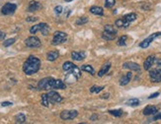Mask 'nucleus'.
<instances>
[{"label":"nucleus","instance_id":"33","mask_svg":"<svg viewBox=\"0 0 161 124\" xmlns=\"http://www.w3.org/2000/svg\"><path fill=\"white\" fill-rule=\"evenodd\" d=\"M38 32H40V24L35 25V26H33V27H31L30 33H32V35H36V33H37Z\"/></svg>","mask_w":161,"mask_h":124},{"label":"nucleus","instance_id":"9","mask_svg":"<svg viewBox=\"0 0 161 124\" xmlns=\"http://www.w3.org/2000/svg\"><path fill=\"white\" fill-rule=\"evenodd\" d=\"M48 98H49V100H50V103H58V102H62V97L58 93H56V91H50L48 93Z\"/></svg>","mask_w":161,"mask_h":124},{"label":"nucleus","instance_id":"19","mask_svg":"<svg viewBox=\"0 0 161 124\" xmlns=\"http://www.w3.org/2000/svg\"><path fill=\"white\" fill-rule=\"evenodd\" d=\"M129 24L131 23H129V22H127L126 20L124 19V18H121V19H118L115 22V25H116V27H119V28H128Z\"/></svg>","mask_w":161,"mask_h":124},{"label":"nucleus","instance_id":"23","mask_svg":"<svg viewBox=\"0 0 161 124\" xmlns=\"http://www.w3.org/2000/svg\"><path fill=\"white\" fill-rule=\"evenodd\" d=\"M81 70L84 72H87V73H89L91 75L94 74V68H93L91 65H89V64H84V65H82Z\"/></svg>","mask_w":161,"mask_h":124},{"label":"nucleus","instance_id":"43","mask_svg":"<svg viewBox=\"0 0 161 124\" xmlns=\"http://www.w3.org/2000/svg\"><path fill=\"white\" fill-rule=\"evenodd\" d=\"M155 63L157 64L158 67H161V58H158V59L155 58Z\"/></svg>","mask_w":161,"mask_h":124},{"label":"nucleus","instance_id":"8","mask_svg":"<svg viewBox=\"0 0 161 124\" xmlns=\"http://www.w3.org/2000/svg\"><path fill=\"white\" fill-rule=\"evenodd\" d=\"M78 115L77 110H63L60 113V118L62 120H72Z\"/></svg>","mask_w":161,"mask_h":124},{"label":"nucleus","instance_id":"45","mask_svg":"<svg viewBox=\"0 0 161 124\" xmlns=\"http://www.w3.org/2000/svg\"><path fill=\"white\" fill-rule=\"evenodd\" d=\"M109 97H110V95H109L108 93H107V94L103 95H102V97H101V98H102V99H109Z\"/></svg>","mask_w":161,"mask_h":124},{"label":"nucleus","instance_id":"44","mask_svg":"<svg viewBox=\"0 0 161 124\" xmlns=\"http://www.w3.org/2000/svg\"><path fill=\"white\" fill-rule=\"evenodd\" d=\"M97 118H98V116L96 115V114H94V115H93V116H91V117H90V120L94 121V120H96V119H97Z\"/></svg>","mask_w":161,"mask_h":124},{"label":"nucleus","instance_id":"35","mask_svg":"<svg viewBox=\"0 0 161 124\" xmlns=\"http://www.w3.org/2000/svg\"><path fill=\"white\" fill-rule=\"evenodd\" d=\"M16 41V40L15 38H9V40H4V42H3V46H5V47H8V46L10 45H12L13 43Z\"/></svg>","mask_w":161,"mask_h":124},{"label":"nucleus","instance_id":"37","mask_svg":"<svg viewBox=\"0 0 161 124\" xmlns=\"http://www.w3.org/2000/svg\"><path fill=\"white\" fill-rule=\"evenodd\" d=\"M54 12L56 13V14H61L62 13V7L60 6V5H58V6H56V8H54Z\"/></svg>","mask_w":161,"mask_h":124},{"label":"nucleus","instance_id":"22","mask_svg":"<svg viewBox=\"0 0 161 124\" xmlns=\"http://www.w3.org/2000/svg\"><path fill=\"white\" fill-rule=\"evenodd\" d=\"M102 38L106 40H114L116 38V35L111 33H108V32H105V31H104V33H102Z\"/></svg>","mask_w":161,"mask_h":124},{"label":"nucleus","instance_id":"32","mask_svg":"<svg viewBox=\"0 0 161 124\" xmlns=\"http://www.w3.org/2000/svg\"><path fill=\"white\" fill-rule=\"evenodd\" d=\"M127 40H128V37H127V36H122V37L118 40V45H120V46L126 45Z\"/></svg>","mask_w":161,"mask_h":124},{"label":"nucleus","instance_id":"11","mask_svg":"<svg viewBox=\"0 0 161 124\" xmlns=\"http://www.w3.org/2000/svg\"><path fill=\"white\" fill-rule=\"evenodd\" d=\"M123 68L124 69H129L131 71H141V66L139 65L136 62H124L123 64Z\"/></svg>","mask_w":161,"mask_h":124},{"label":"nucleus","instance_id":"40","mask_svg":"<svg viewBox=\"0 0 161 124\" xmlns=\"http://www.w3.org/2000/svg\"><path fill=\"white\" fill-rule=\"evenodd\" d=\"M2 107H9V105H12V102H3L1 103Z\"/></svg>","mask_w":161,"mask_h":124},{"label":"nucleus","instance_id":"21","mask_svg":"<svg viewBox=\"0 0 161 124\" xmlns=\"http://www.w3.org/2000/svg\"><path fill=\"white\" fill-rule=\"evenodd\" d=\"M40 32L43 36H48L50 33V27L46 23H40Z\"/></svg>","mask_w":161,"mask_h":124},{"label":"nucleus","instance_id":"25","mask_svg":"<svg viewBox=\"0 0 161 124\" xmlns=\"http://www.w3.org/2000/svg\"><path fill=\"white\" fill-rule=\"evenodd\" d=\"M124 19L129 23L134 22V20L136 19V15L134 13H129V14H127L126 16H124Z\"/></svg>","mask_w":161,"mask_h":124},{"label":"nucleus","instance_id":"3","mask_svg":"<svg viewBox=\"0 0 161 124\" xmlns=\"http://www.w3.org/2000/svg\"><path fill=\"white\" fill-rule=\"evenodd\" d=\"M62 69H63L64 71H66V72H70V73L73 74L77 79L80 78L81 75H82L81 70H80V69L76 65H75L74 63H72V62H70V61L64 62L63 65H62Z\"/></svg>","mask_w":161,"mask_h":124},{"label":"nucleus","instance_id":"41","mask_svg":"<svg viewBox=\"0 0 161 124\" xmlns=\"http://www.w3.org/2000/svg\"><path fill=\"white\" fill-rule=\"evenodd\" d=\"M5 37H6V33H5L4 32H1V31H0V40H3L5 38Z\"/></svg>","mask_w":161,"mask_h":124},{"label":"nucleus","instance_id":"2","mask_svg":"<svg viewBox=\"0 0 161 124\" xmlns=\"http://www.w3.org/2000/svg\"><path fill=\"white\" fill-rule=\"evenodd\" d=\"M56 80L51 77H46V78L41 79L38 84V90H53L56 86Z\"/></svg>","mask_w":161,"mask_h":124},{"label":"nucleus","instance_id":"7","mask_svg":"<svg viewBox=\"0 0 161 124\" xmlns=\"http://www.w3.org/2000/svg\"><path fill=\"white\" fill-rule=\"evenodd\" d=\"M17 9V5L14 3H6L3 5L1 9V13L3 15H12Z\"/></svg>","mask_w":161,"mask_h":124},{"label":"nucleus","instance_id":"14","mask_svg":"<svg viewBox=\"0 0 161 124\" xmlns=\"http://www.w3.org/2000/svg\"><path fill=\"white\" fill-rule=\"evenodd\" d=\"M154 62H155V56L154 55H149L148 57L144 60V63H143L144 70H149Z\"/></svg>","mask_w":161,"mask_h":124},{"label":"nucleus","instance_id":"36","mask_svg":"<svg viewBox=\"0 0 161 124\" xmlns=\"http://www.w3.org/2000/svg\"><path fill=\"white\" fill-rule=\"evenodd\" d=\"M115 4H116V0H106L105 1L106 8H112Z\"/></svg>","mask_w":161,"mask_h":124},{"label":"nucleus","instance_id":"20","mask_svg":"<svg viewBox=\"0 0 161 124\" xmlns=\"http://www.w3.org/2000/svg\"><path fill=\"white\" fill-rule=\"evenodd\" d=\"M90 13L94 15H98V16H103L104 15V11H103V8L102 7H99V6H93L90 8Z\"/></svg>","mask_w":161,"mask_h":124},{"label":"nucleus","instance_id":"17","mask_svg":"<svg viewBox=\"0 0 161 124\" xmlns=\"http://www.w3.org/2000/svg\"><path fill=\"white\" fill-rule=\"evenodd\" d=\"M110 68H111V63H110V62H108V63H105L102 67H101L100 71L98 72V76L103 77L104 75L108 73V71L110 70Z\"/></svg>","mask_w":161,"mask_h":124},{"label":"nucleus","instance_id":"6","mask_svg":"<svg viewBox=\"0 0 161 124\" xmlns=\"http://www.w3.org/2000/svg\"><path fill=\"white\" fill-rule=\"evenodd\" d=\"M161 36V32H158V33H152V35H150L148 38H146L145 40H143L141 41V43H139V46L142 48H146V47H148L150 43L152 42L153 40H155L156 38L158 37H160Z\"/></svg>","mask_w":161,"mask_h":124},{"label":"nucleus","instance_id":"39","mask_svg":"<svg viewBox=\"0 0 161 124\" xmlns=\"http://www.w3.org/2000/svg\"><path fill=\"white\" fill-rule=\"evenodd\" d=\"M158 95H159V93H154V94H152V95H150L149 97H148V99H154V98H157Z\"/></svg>","mask_w":161,"mask_h":124},{"label":"nucleus","instance_id":"24","mask_svg":"<svg viewBox=\"0 0 161 124\" xmlns=\"http://www.w3.org/2000/svg\"><path fill=\"white\" fill-rule=\"evenodd\" d=\"M26 121V116L24 113H19L15 116V122L16 123H24Z\"/></svg>","mask_w":161,"mask_h":124},{"label":"nucleus","instance_id":"29","mask_svg":"<svg viewBox=\"0 0 161 124\" xmlns=\"http://www.w3.org/2000/svg\"><path fill=\"white\" fill-rule=\"evenodd\" d=\"M126 103L128 105H131V107H136V105H139V100H137V99H129L126 102Z\"/></svg>","mask_w":161,"mask_h":124},{"label":"nucleus","instance_id":"4","mask_svg":"<svg viewBox=\"0 0 161 124\" xmlns=\"http://www.w3.org/2000/svg\"><path fill=\"white\" fill-rule=\"evenodd\" d=\"M67 40V35L63 32H56L53 33V38L51 40V45H58L61 43L65 42Z\"/></svg>","mask_w":161,"mask_h":124},{"label":"nucleus","instance_id":"34","mask_svg":"<svg viewBox=\"0 0 161 124\" xmlns=\"http://www.w3.org/2000/svg\"><path fill=\"white\" fill-rule=\"evenodd\" d=\"M104 88L105 87H96V86H93L90 88V92L91 93H96V94H98V93H100L102 90H104Z\"/></svg>","mask_w":161,"mask_h":124},{"label":"nucleus","instance_id":"12","mask_svg":"<svg viewBox=\"0 0 161 124\" xmlns=\"http://www.w3.org/2000/svg\"><path fill=\"white\" fill-rule=\"evenodd\" d=\"M41 8V4L38 1H31L27 8L28 12H37Z\"/></svg>","mask_w":161,"mask_h":124},{"label":"nucleus","instance_id":"26","mask_svg":"<svg viewBox=\"0 0 161 124\" xmlns=\"http://www.w3.org/2000/svg\"><path fill=\"white\" fill-rule=\"evenodd\" d=\"M66 88V85L65 83L61 80H56V86H54V89H60V90H63Z\"/></svg>","mask_w":161,"mask_h":124},{"label":"nucleus","instance_id":"18","mask_svg":"<svg viewBox=\"0 0 161 124\" xmlns=\"http://www.w3.org/2000/svg\"><path fill=\"white\" fill-rule=\"evenodd\" d=\"M58 56H59L58 50H51L46 54V59H48L49 61H54L58 58Z\"/></svg>","mask_w":161,"mask_h":124},{"label":"nucleus","instance_id":"15","mask_svg":"<svg viewBox=\"0 0 161 124\" xmlns=\"http://www.w3.org/2000/svg\"><path fill=\"white\" fill-rule=\"evenodd\" d=\"M86 54L83 51H72L71 52V58L73 60H76V61H81L83 59L85 58Z\"/></svg>","mask_w":161,"mask_h":124},{"label":"nucleus","instance_id":"16","mask_svg":"<svg viewBox=\"0 0 161 124\" xmlns=\"http://www.w3.org/2000/svg\"><path fill=\"white\" fill-rule=\"evenodd\" d=\"M131 77H132V73L131 72H128L126 75H124L123 77L121 78L120 80V85L121 86H127L131 80Z\"/></svg>","mask_w":161,"mask_h":124},{"label":"nucleus","instance_id":"30","mask_svg":"<svg viewBox=\"0 0 161 124\" xmlns=\"http://www.w3.org/2000/svg\"><path fill=\"white\" fill-rule=\"evenodd\" d=\"M109 113H110V114H112L113 116H116V117H120V116L123 115V110H121V109L109 110Z\"/></svg>","mask_w":161,"mask_h":124},{"label":"nucleus","instance_id":"38","mask_svg":"<svg viewBox=\"0 0 161 124\" xmlns=\"http://www.w3.org/2000/svg\"><path fill=\"white\" fill-rule=\"evenodd\" d=\"M38 20L37 17H28L27 18V22H36Z\"/></svg>","mask_w":161,"mask_h":124},{"label":"nucleus","instance_id":"31","mask_svg":"<svg viewBox=\"0 0 161 124\" xmlns=\"http://www.w3.org/2000/svg\"><path fill=\"white\" fill-rule=\"evenodd\" d=\"M88 22V18L87 17H80L79 19L76 20V22H75V24L78 25V26H81V25H84L86 24Z\"/></svg>","mask_w":161,"mask_h":124},{"label":"nucleus","instance_id":"46","mask_svg":"<svg viewBox=\"0 0 161 124\" xmlns=\"http://www.w3.org/2000/svg\"><path fill=\"white\" fill-rule=\"evenodd\" d=\"M65 1H71V0H65Z\"/></svg>","mask_w":161,"mask_h":124},{"label":"nucleus","instance_id":"27","mask_svg":"<svg viewBox=\"0 0 161 124\" xmlns=\"http://www.w3.org/2000/svg\"><path fill=\"white\" fill-rule=\"evenodd\" d=\"M41 104H43L44 107H48L49 105L51 104L50 100H49V98H48V95L46 94L41 95Z\"/></svg>","mask_w":161,"mask_h":124},{"label":"nucleus","instance_id":"42","mask_svg":"<svg viewBox=\"0 0 161 124\" xmlns=\"http://www.w3.org/2000/svg\"><path fill=\"white\" fill-rule=\"evenodd\" d=\"M158 119H161V113H157V114H155V116L153 117V120H158Z\"/></svg>","mask_w":161,"mask_h":124},{"label":"nucleus","instance_id":"28","mask_svg":"<svg viewBox=\"0 0 161 124\" xmlns=\"http://www.w3.org/2000/svg\"><path fill=\"white\" fill-rule=\"evenodd\" d=\"M105 32H108V33H114V35H117V30L114 26L112 25H106L105 28H104Z\"/></svg>","mask_w":161,"mask_h":124},{"label":"nucleus","instance_id":"1","mask_svg":"<svg viewBox=\"0 0 161 124\" xmlns=\"http://www.w3.org/2000/svg\"><path fill=\"white\" fill-rule=\"evenodd\" d=\"M41 68V60L34 55H30L23 64V71L26 75L36 74Z\"/></svg>","mask_w":161,"mask_h":124},{"label":"nucleus","instance_id":"10","mask_svg":"<svg viewBox=\"0 0 161 124\" xmlns=\"http://www.w3.org/2000/svg\"><path fill=\"white\" fill-rule=\"evenodd\" d=\"M149 77L151 82H154V83L161 82V68H156V69H153V70H150Z\"/></svg>","mask_w":161,"mask_h":124},{"label":"nucleus","instance_id":"13","mask_svg":"<svg viewBox=\"0 0 161 124\" xmlns=\"http://www.w3.org/2000/svg\"><path fill=\"white\" fill-rule=\"evenodd\" d=\"M158 111V108L155 107V105H147V107H144L143 111H142V113H143L144 115H152V114H155V113H157Z\"/></svg>","mask_w":161,"mask_h":124},{"label":"nucleus","instance_id":"5","mask_svg":"<svg viewBox=\"0 0 161 124\" xmlns=\"http://www.w3.org/2000/svg\"><path fill=\"white\" fill-rule=\"evenodd\" d=\"M25 45L28 46V47H31V48H37V47H40L41 45V42L40 40V38L38 37H29L27 40H25Z\"/></svg>","mask_w":161,"mask_h":124}]
</instances>
